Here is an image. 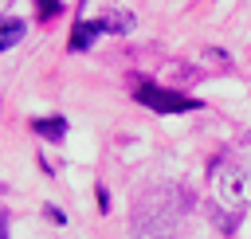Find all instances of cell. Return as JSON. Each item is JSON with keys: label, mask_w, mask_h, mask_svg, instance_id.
I'll list each match as a JSON object with an SVG mask.
<instances>
[{"label": "cell", "mask_w": 251, "mask_h": 239, "mask_svg": "<svg viewBox=\"0 0 251 239\" xmlns=\"http://www.w3.org/2000/svg\"><path fill=\"white\" fill-rule=\"evenodd\" d=\"M184 212V196L176 188H153L133 212V239H169Z\"/></svg>", "instance_id": "cell-1"}, {"label": "cell", "mask_w": 251, "mask_h": 239, "mask_svg": "<svg viewBox=\"0 0 251 239\" xmlns=\"http://www.w3.org/2000/svg\"><path fill=\"white\" fill-rule=\"evenodd\" d=\"M212 188H216V200L231 212H243L251 208V165H235V161H224L212 168Z\"/></svg>", "instance_id": "cell-2"}, {"label": "cell", "mask_w": 251, "mask_h": 239, "mask_svg": "<svg viewBox=\"0 0 251 239\" xmlns=\"http://www.w3.org/2000/svg\"><path fill=\"white\" fill-rule=\"evenodd\" d=\"M133 98H137L141 106L157 110V114H184V110L196 106L192 98H184V94H176V90H161V86H153V82H137Z\"/></svg>", "instance_id": "cell-3"}, {"label": "cell", "mask_w": 251, "mask_h": 239, "mask_svg": "<svg viewBox=\"0 0 251 239\" xmlns=\"http://www.w3.org/2000/svg\"><path fill=\"white\" fill-rule=\"evenodd\" d=\"M102 31H110V27H106V16H102V20H90V24H78V27L71 31V51L90 47V43H94V35H102Z\"/></svg>", "instance_id": "cell-4"}, {"label": "cell", "mask_w": 251, "mask_h": 239, "mask_svg": "<svg viewBox=\"0 0 251 239\" xmlns=\"http://www.w3.org/2000/svg\"><path fill=\"white\" fill-rule=\"evenodd\" d=\"M24 31H27V24L24 20H16V16H0V51H8V47H16L20 39H24Z\"/></svg>", "instance_id": "cell-5"}, {"label": "cell", "mask_w": 251, "mask_h": 239, "mask_svg": "<svg viewBox=\"0 0 251 239\" xmlns=\"http://www.w3.org/2000/svg\"><path fill=\"white\" fill-rule=\"evenodd\" d=\"M31 125H35V133L47 137V141H59V137L67 133V121H63V118H35Z\"/></svg>", "instance_id": "cell-6"}, {"label": "cell", "mask_w": 251, "mask_h": 239, "mask_svg": "<svg viewBox=\"0 0 251 239\" xmlns=\"http://www.w3.org/2000/svg\"><path fill=\"white\" fill-rule=\"evenodd\" d=\"M59 8H63V0H35V12H39V20H51Z\"/></svg>", "instance_id": "cell-7"}, {"label": "cell", "mask_w": 251, "mask_h": 239, "mask_svg": "<svg viewBox=\"0 0 251 239\" xmlns=\"http://www.w3.org/2000/svg\"><path fill=\"white\" fill-rule=\"evenodd\" d=\"M47 215H51V219H55V223H67V219H63V212H59V208H55V204H47Z\"/></svg>", "instance_id": "cell-8"}, {"label": "cell", "mask_w": 251, "mask_h": 239, "mask_svg": "<svg viewBox=\"0 0 251 239\" xmlns=\"http://www.w3.org/2000/svg\"><path fill=\"white\" fill-rule=\"evenodd\" d=\"M8 235V215H4V208H0V239Z\"/></svg>", "instance_id": "cell-9"}, {"label": "cell", "mask_w": 251, "mask_h": 239, "mask_svg": "<svg viewBox=\"0 0 251 239\" xmlns=\"http://www.w3.org/2000/svg\"><path fill=\"white\" fill-rule=\"evenodd\" d=\"M8 8H12V0H0V16H4V12H8Z\"/></svg>", "instance_id": "cell-10"}]
</instances>
